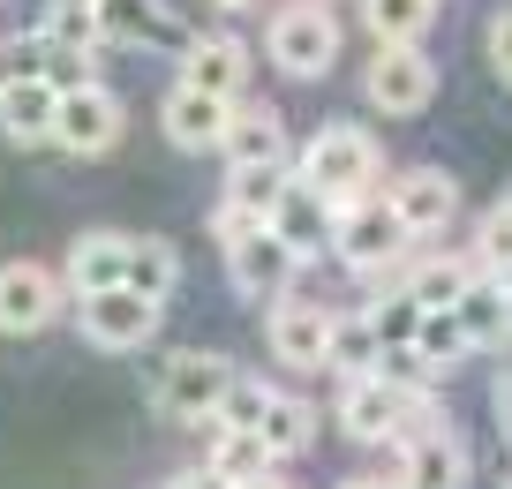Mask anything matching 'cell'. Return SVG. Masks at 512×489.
Listing matches in <instances>:
<instances>
[{
  "label": "cell",
  "instance_id": "6da1fadb",
  "mask_svg": "<svg viewBox=\"0 0 512 489\" xmlns=\"http://www.w3.org/2000/svg\"><path fill=\"white\" fill-rule=\"evenodd\" d=\"M377 166H384L377 136H369V128H354V121H332V128H317V136H309L294 181H302V189H317L324 204L339 211V204H354V196H369Z\"/></svg>",
  "mask_w": 512,
  "mask_h": 489
},
{
  "label": "cell",
  "instance_id": "7a4b0ae2",
  "mask_svg": "<svg viewBox=\"0 0 512 489\" xmlns=\"http://www.w3.org/2000/svg\"><path fill=\"white\" fill-rule=\"evenodd\" d=\"M430 422H445L430 407V392H400V384H384V377H347V392H339V429L354 444H400Z\"/></svg>",
  "mask_w": 512,
  "mask_h": 489
},
{
  "label": "cell",
  "instance_id": "3957f363",
  "mask_svg": "<svg viewBox=\"0 0 512 489\" xmlns=\"http://www.w3.org/2000/svg\"><path fill=\"white\" fill-rule=\"evenodd\" d=\"M264 53H272V68H279V76L317 83L324 68L339 61V23H332V8H324V0L279 8V16H272V31H264Z\"/></svg>",
  "mask_w": 512,
  "mask_h": 489
},
{
  "label": "cell",
  "instance_id": "277c9868",
  "mask_svg": "<svg viewBox=\"0 0 512 489\" xmlns=\"http://www.w3.org/2000/svg\"><path fill=\"white\" fill-rule=\"evenodd\" d=\"M241 369L226 362V354H174V362L159 369V384H151V407L166 414V422H211L226 399V384H234Z\"/></svg>",
  "mask_w": 512,
  "mask_h": 489
},
{
  "label": "cell",
  "instance_id": "5b68a950",
  "mask_svg": "<svg viewBox=\"0 0 512 489\" xmlns=\"http://www.w3.org/2000/svg\"><path fill=\"white\" fill-rule=\"evenodd\" d=\"M159 316H166V301L136 294V286H98V294H76V324H83V339H91V347H106V354L144 347V339L159 332Z\"/></svg>",
  "mask_w": 512,
  "mask_h": 489
},
{
  "label": "cell",
  "instance_id": "8992f818",
  "mask_svg": "<svg viewBox=\"0 0 512 489\" xmlns=\"http://www.w3.org/2000/svg\"><path fill=\"white\" fill-rule=\"evenodd\" d=\"M332 249L347 256L354 271H384L407 256V226L392 219V204L384 196H354V204L332 211Z\"/></svg>",
  "mask_w": 512,
  "mask_h": 489
},
{
  "label": "cell",
  "instance_id": "52a82bcc",
  "mask_svg": "<svg viewBox=\"0 0 512 489\" xmlns=\"http://www.w3.org/2000/svg\"><path fill=\"white\" fill-rule=\"evenodd\" d=\"M362 91H369V106H377V113H400V121H407V113H422L437 98V61L422 46H377Z\"/></svg>",
  "mask_w": 512,
  "mask_h": 489
},
{
  "label": "cell",
  "instance_id": "ba28073f",
  "mask_svg": "<svg viewBox=\"0 0 512 489\" xmlns=\"http://www.w3.org/2000/svg\"><path fill=\"white\" fill-rule=\"evenodd\" d=\"M68 279H53L46 264H0V332L8 339H31L61 316Z\"/></svg>",
  "mask_w": 512,
  "mask_h": 489
},
{
  "label": "cell",
  "instance_id": "9c48e42d",
  "mask_svg": "<svg viewBox=\"0 0 512 489\" xmlns=\"http://www.w3.org/2000/svg\"><path fill=\"white\" fill-rule=\"evenodd\" d=\"M384 204H392V219L407 226V241H437L452 219H460V189H452V174H437V166L400 174L384 189Z\"/></svg>",
  "mask_w": 512,
  "mask_h": 489
},
{
  "label": "cell",
  "instance_id": "30bf717a",
  "mask_svg": "<svg viewBox=\"0 0 512 489\" xmlns=\"http://www.w3.org/2000/svg\"><path fill=\"white\" fill-rule=\"evenodd\" d=\"M294 271H302V256L279 241V226H256L249 241L226 249V279H234V294H249V301H279L294 286Z\"/></svg>",
  "mask_w": 512,
  "mask_h": 489
},
{
  "label": "cell",
  "instance_id": "8fae6325",
  "mask_svg": "<svg viewBox=\"0 0 512 489\" xmlns=\"http://www.w3.org/2000/svg\"><path fill=\"white\" fill-rule=\"evenodd\" d=\"M332 324H339V316L324 309V301L279 294V301H272V324H264V339H272V354H279L287 369H324V354H332Z\"/></svg>",
  "mask_w": 512,
  "mask_h": 489
},
{
  "label": "cell",
  "instance_id": "7c38bea8",
  "mask_svg": "<svg viewBox=\"0 0 512 489\" xmlns=\"http://www.w3.org/2000/svg\"><path fill=\"white\" fill-rule=\"evenodd\" d=\"M53 143L76 158H106L113 143H121V98L106 91V83H83V91L61 98V121H53Z\"/></svg>",
  "mask_w": 512,
  "mask_h": 489
},
{
  "label": "cell",
  "instance_id": "4fadbf2b",
  "mask_svg": "<svg viewBox=\"0 0 512 489\" xmlns=\"http://www.w3.org/2000/svg\"><path fill=\"white\" fill-rule=\"evenodd\" d=\"M181 83H189V91L226 98V106H241V91H249V46L226 38V31L189 38V46H181Z\"/></svg>",
  "mask_w": 512,
  "mask_h": 489
},
{
  "label": "cell",
  "instance_id": "5bb4252c",
  "mask_svg": "<svg viewBox=\"0 0 512 489\" xmlns=\"http://www.w3.org/2000/svg\"><path fill=\"white\" fill-rule=\"evenodd\" d=\"M61 91L46 76H0V136L8 143H53Z\"/></svg>",
  "mask_w": 512,
  "mask_h": 489
},
{
  "label": "cell",
  "instance_id": "9a60e30c",
  "mask_svg": "<svg viewBox=\"0 0 512 489\" xmlns=\"http://www.w3.org/2000/svg\"><path fill=\"white\" fill-rule=\"evenodd\" d=\"M159 121H166V136H174L181 151H219V143H226V121H234V106H226V98H211V91H189V83H174V91H166V106H159Z\"/></svg>",
  "mask_w": 512,
  "mask_h": 489
},
{
  "label": "cell",
  "instance_id": "2e32d148",
  "mask_svg": "<svg viewBox=\"0 0 512 489\" xmlns=\"http://www.w3.org/2000/svg\"><path fill=\"white\" fill-rule=\"evenodd\" d=\"M400 444H407V474H400V489H460V482H467V444L452 437L445 422L415 429V437H400Z\"/></svg>",
  "mask_w": 512,
  "mask_h": 489
},
{
  "label": "cell",
  "instance_id": "e0dca14e",
  "mask_svg": "<svg viewBox=\"0 0 512 489\" xmlns=\"http://www.w3.org/2000/svg\"><path fill=\"white\" fill-rule=\"evenodd\" d=\"M91 16H98V38H106V46H174V53L189 46V38L166 23L159 0H98Z\"/></svg>",
  "mask_w": 512,
  "mask_h": 489
},
{
  "label": "cell",
  "instance_id": "ac0fdd59",
  "mask_svg": "<svg viewBox=\"0 0 512 489\" xmlns=\"http://www.w3.org/2000/svg\"><path fill=\"white\" fill-rule=\"evenodd\" d=\"M68 294H98V286H128V234H113V226H98V234H76V249H68Z\"/></svg>",
  "mask_w": 512,
  "mask_h": 489
},
{
  "label": "cell",
  "instance_id": "d6986e66",
  "mask_svg": "<svg viewBox=\"0 0 512 489\" xmlns=\"http://www.w3.org/2000/svg\"><path fill=\"white\" fill-rule=\"evenodd\" d=\"M219 151H226V166H279L287 158V128H279L272 106H234Z\"/></svg>",
  "mask_w": 512,
  "mask_h": 489
},
{
  "label": "cell",
  "instance_id": "ffe728a7",
  "mask_svg": "<svg viewBox=\"0 0 512 489\" xmlns=\"http://www.w3.org/2000/svg\"><path fill=\"white\" fill-rule=\"evenodd\" d=\"M279 459H272V444L256 437V429H219L211 422V459H204V474H219L226 489H241V482H256V474H272Z\"/></svg>",
  "mask_w": 512,
  "mask_h": 489
},
{
  "label": "cell",
  "instance_id": "44dd1931",
  "mask_svg": "<svg viewBox=\"0 0 512 489\" xmlns=\"http://www.w3.org/2000/svg\"><path fill=\"white\" fill-rule=\"evenodd\" d=\"M272 226H279V241H287L294 256H317V234H332V204H324L317 189H302V181H294V189L279 196Z\"/></svg>",
  "mask_w": 512,
  "mask_h": 489
},
{
  "label": "cell",
  "instance_id": "7402d4cb",
  "mask_svg": "<svg viewBox=\"0 0 512 489\" xmlns=\"http://www.w3.org/2000/svg\"><path fill=\"white\" fill-rule=\"evenodd\" d=\"M256 437L272 444V459H294V452H309V437H317V407H309V399H294V392H272V407H264Z\"/></svg>",
  "mask_w": 512,
  "mask_h": 489
},
{
  "label": "cell",
  "instance_id": "603a6c76",
  "mask_svg": "<svg viewBox=\"0 0 512 489\" xmlns=\"http://www.w3.org/2000/svg\"><path fill=\"white\" fill-rule=\"evenodd\" d=\"M128 286H136V294H151V301L174 294V286H181L174 241H159V234H128Z\"/></svg>",
  "mask_w": 512,
  "mask_h": 489
},
{
  "label": "cell",
  "instance_id": "cb8c5ba5",
  "mask_svg": "<svg viewBox=\"0 0 512 489\" xmlns=\"http://www.w3.org/2000/svg\"><path fill=\"white\" fill-rule=\"evenodd\" d=\"M452 316L467 324V339H475V347L505 339V279H497V271H475V279H467V294L452 301Z\"/></svg>",
  "mask_w": 512,
  "mask_h": 489
},
{
  "label": "cell",
  "instance_id": "d4e9b609",
  "mask_svg": "<svg viewBox=\"0 0 512 489\" xmlns=\"http://www.w3.org/2000/svg\"><path fill=\"white\" fill-rule=\"evenodd\" d=\"M430 16H437V0H362V23L377 46H422Z\"/></svg>",
  "mask_w": 512,
  "mask_h": 489
},
{
  "label": "cell",
  "instance_id": "484cf974",
  "mask_svg": "<svg viewBox=\"0 0 512 489\" xmlns=\"http://www.w3.org/2000/svg\"><path fill=\"white\" fill-rule=\"evenodd\" d=\"M415 354L445 377V369H460L467 354H475V339H467V324L452 309H422V324H415Z\"/></svg>",
  "mask_w": 512,
  "mask_h": 489
},
{
  "label": "cell",
  "instance_id": "4316f807",
  "mask_svg": "<svg viewBox=\"0 0 512 489\" xmlns=\"http://www.w3.org/2000/svg\"><path fill=\"white\" fill-rule=\"evenodd\" d=\"M467 279H475L467 256H430V264L407 271V301H415V309H452V301L467 294Z\"/></svg>",
  "mask_w": 512,
  "mask_h": 489
},
{
  "label": "cell",
  "instance_id": "83f0119b",
  "mask_svg": "<svg viewBox=\"0 0 512 489\" xmlns=\"http://www.w3.org/2000/svg\"><path fill=\"white\" fill-rule=\"evenodd\" d=\"M377 324L369 316H339L332 324V354H324V369H339V377H369L377 369Z\"/></svg>",
  "mask_w": 512,
  "mask_h": 489
},
{
  "label": "cell",
  "instance_id": "f1b7e54d",
  "mask_svg": "<svg viewBox=\"0 0 512 489\" xmlns=\"http://www.w3.org/2000/svg\"><path fill=\"white\" fill-rule=\"evenodd\" d=\"M287 189H294L287 158H279V166H234V181H226V196H234V204H249L264 226H272V211H279V196H287Z\"/></svg>",
  "mask_w": 512,
  "mask_h": 489
},
{
  "label": "cell",
  "instance_id": "f546056e",
  "mask_svg": "<svg viewBox=\"0 0 512 489\" xmlns=\"http://www.w3.org/2000/svg\"><path fill=\"white\" fill-rule=\"evenodd\" d=\"M264 407H272V384H256V377H234V384H226V399H219V414H211V422H219V429H256V422H264Z\"/></svg>",
  "mask_w": 512,
  "mask_h": 489
},
{
  "label": "cell",
  "instance_id": "4dcf8cb0",
  "mask_svg": "<svg viewBox=\"0 0 512 489\" xmlns=\"http://www.w3.org/2000/svg\"><path fill=\"white\" fill-rule=\"evenodd\" d=\"M369 324H377V347H415V324H422V309L407 294H384L377 309H369Z\"/></svg>",
  "mask_w": 512,
  "mask_h": 489
},
{
  "label": "cell",
  "instance_id": "1f68e13d",
  "mask_svg": "<svg viewBox=\"0 0 512 489\" xmlns=\"http://www.w3.org/2000/svg\"><path fill=\"white\" fill-rule=\"evenodd\" d=\"M38 76H46L61 98H68V91H83V83H98V76H91V53L61 46V38H46V68H38Z\"/></svg>",
  "mask_w": 512,
  "mask_h": 489
},
{
  "label": "cell",
  "instance_id": "d6a6232c",
  "mask_svg": "<svg viewBox=\"0 0 512 489\" xmlns=\"http://www.w3.org/2000/svg\"><path fill=\"white\" fill-rule=\"evenodd\" d=\"M46 38H61V46H76V53L106 46V38H98V16H91V8H53V16H46Z\"/></svg>",
  "mask_w": 512,
  "mask_h": 489
},
{
  "label": "cell",
  "instance_id": "836d02e7",
  "mask_svg": "<svg viewBox=\"0 0 512 489\" xmlns=\"http://www.w3.org/2000/svg\"><path fill=\"white\" fill-rule=\"evenodd\" d=\"M38 68H46V31L8 38V46H0V76H38Z\"/></svg>",
  "mask_w": 512,
  "mask_h": 489
},
{
  "label": "cell",
  "instance_id": "e575fe53",
  "mask_svg": "<svg viewBox=\"0 0 512 489\" xmlns=\"http://www.w3.org/2000/svg\"><path fill=\"white\" fill-rule=\"evenodd\" d=\"M256 226H264V219H256V211H249V204H234V196H226V204H219V219H211V234H219V241H226V249H234V241H249V234H256Z\"/></svg>",
  "mask_w": 512,
  "mask_h": 489
},
{
  "label": "cell",
  "instance_id": "d590c367",
  "mask_svg": "<svg viewBox=\"0 0 512 489\" xmlns=\"http://www.w3.org/2000/svg\"><path fill=\"white\" fill-rule=\"evenodd\" d=\"M482 256H490V271L512 264V219H505V211H490V219H482Z\"/></svg>",
  "mask_w": 512,
  "mask_h": 489
},
{
  "label": "cell",
  "instance_id": "8d00e7d4",
  "mask_svg": "<svg viewBox=\"0 0 512 489\" xmlns=\"http://www.w3.org/2000/svg\"><path fill=\"white\" fill-rule=\"evenodd\" d=\"M490 68L512 83V8H497V23H490Z\"/></svg>",
  "mask_w": 512,
  "mask_h": 489
},
{
  "label": "cell",
  "instance_id": "74e56055",
  "mask_svg": "<svg viewBox=\"0 0 512 489\" xmlns=\"http://www.w3.org/2000/svg\"><path fill=\"white\" fill-rule=\"evenodd\" d=\"M497 422H505V437H512V362L497 369Z\"/></svg>",
  "mask_w": 512,
  "mask_h": 489
},
{
  "label": "cell",
  "instance_id": "f35d334b",
  "mask_svg": "<svg viewBox=\"0 0 512 489\" xmlns=\"http://www.w3.org/2000/svg\"><path fill=\"white\" fill-rule=\"evenodd\" d=\"M241 489H287V482H279V474H256V482H241Z\"/></svg>",
  "mask_w": 512,
  "mask_h": 489
},
{
  "label": "cell",
  "instance_id": "ab89813d",
  "mask_svg": "<svg viewBox=\"0 0 512 489\" xmlns=\"http://www.w3.org/2000/svg\"><path fill=\"white\" fill-rule=\"evenodd\" d=\"M339 489H392V482H369V474H354V482H339Z\"/></svg>",
  "mask_w": 512,
  "mask_h": 489
},
{
  "label": "cell",
  "instance_id": "60d3db41",
  "mask_svg": "<svg viewBox=\"0 0 512 489\" xmlns=\"http://www.w3.org/2000/svg\"><path fill=\"white\" fill-rule=\"evenodd\" d=\"M505 339H512V286H505Z\"/></svg>",
  "mask_w": 512,
  "mask_h": 489
},
{
  "label": "cell",
  "instance_id": "b9f144b4",
  "mask_svg": "<svg viewBox=\"0 0 512 489\" xmlns=\"http://www.w3.org/2000/svg\"><path fill=\"white\" fill-rule=\"evenodd\" d=\"M53 8H98V0H53Z\"/></svg>",
  "mask_w": 512,
  "mask_h": 489
},
{
  "label": "cell",
  "instance_id": "7bdbcfd3",
  "mask_svg": "<svg viewBox=\"0 0 512 489\" xmlns=\"http://www.w3.org/2000/svg\"><path fill=\"white\" fill-rule=\"evenodd\" d=\"M497 211H505V219H512V189H505V196H497Z\"/></svg>",
  "mask_w": 512,
  "mask_h": 489
},
{
  "label": "cell",
  "instance_id": "ee69618b",
  "mask_svg": "<svg viewBox=\"0 0 512 489\" xmlns=\"http://www.w3.org/2000/svg\"><path fill=\"white\" fill-rule=\"evenodd\" d=\"M211 8H249V0H211Z\"/></svg>",
  "mask_w": 512,
  "mask_h": 489
},
{
  "label": "cell",
  "instance_id": "f6af8a7d",
  "mask_svg": "<svg viewBox=\"0 0 512 489\" xmlns=\"http://www.w3.org/2000/svg\"><path fill=\"white\" fill-rule=\"evenodd\" d=\"M497 279H505V286H512V264H505V271H497Z\"/></svg>",
  "mask_w": 512,
  "mask_h": 489
},
{
  "label": "cell",
  "instance_id": "bcb514c9",
  "mask_svg": "<svg viewBox=\"0 0 512 489\" xmlns=\"http://www.w3.org/2000/svg\"><path fill=\"white\" fill-rule=\"evenodd\" d=\"M505 489H512V467H505Z\"/></svg>",
  "mask_w": 512,
  "mask_h": 489
},
{
  "label": "cell",
  "instance_id": "7dc6e473",
  "mask_svg": "<svg viewBox=\"0 0 512 489\" xmlns=\"http://www.w3.org/2000/svg\"><path fill=\"white\" fill-rule=\"evenodd\" d=\"M166 489H174V482H166Z\"/></svg>",
  "mask_w": 512,
  "mask_h": 489
}]
</instances>
